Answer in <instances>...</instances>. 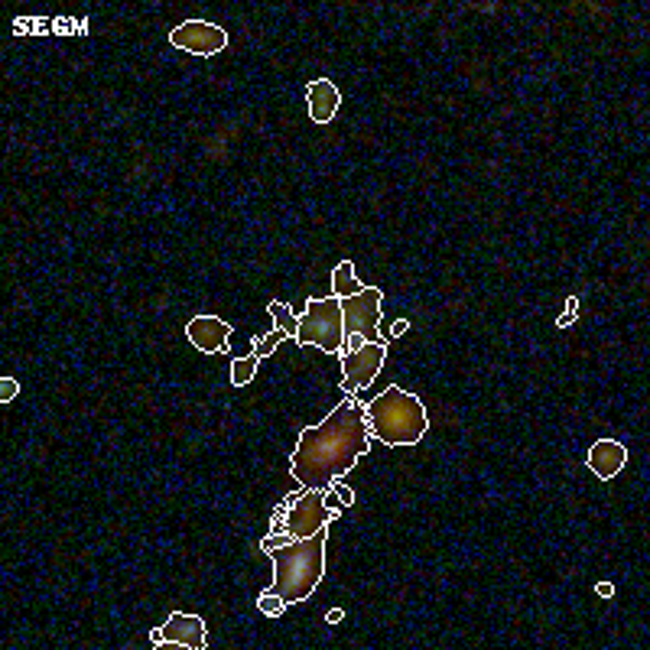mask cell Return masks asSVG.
Listing matches in <instances>:
<instances>
[{"mask_svg": "<svg viewBox=\"0 0 650 650\" xmlns=\"http://www.w3.org/2000/svg\"><path fill=\"white\" fill-rule=\"evenodd\" d=\"M371 449L368 420H364V403L348 394L322 423L306 426L299 433L293 452V478L299 488L329 491L335 478H345L358 465L361 455Z\"/></svg>", "mask_w": 650, "mask_h": 650, "instance_id": "1", "label": "cell"}, {"mask_svg": "<svg viewBox=\"0 0 650 650\" xmlns=\"http://www.w3.org/2000/svg\"><path fill=\"white\" fill-rule=\"evenodd\" d=\"M325 537H329V527L312 533V537L293 540L273 550V585L286 605H299L316 592V585L325 576Z\"/></svg>", "mask_w": 650, "mask_h": 650, "instance_id": "2", "label": "cell"}, {"mask_svg": "<svg viewBox=\"0 0 650 650\" xmlns=\"http://www.w3.org/2000/svg\"><path fill=\"white\" fill-rule=\"evenodd\" d=\"M364 420H368V433L377 436L384 446H416L426 429L429 413L423 400L416 394H407L403 387L390 384L384 394H377L371 403H364Z\"/></svg>", "mask_w": 650, "mask_h": 650, "instance_id": "3", "label": "cell"}, {"mask_svg": "<svg viewBox=\"0 0 650 650\" xmlns=\"http://www.w3.org/2000/svg\"><path fill=\"white\" fill-rule=\"evenodd\" d=\"M296 345L322 348L329 355H342L345 348V319H342V299H306V312L299 316Z\"/></svg>", "mask_w": 650, "mask_h": 650, "instance_id": "4", "label": "cell"}, {"mask_svg": "<svg viewBox=\"0 0 650 650\" xmlns=\"http://www.w3.org/2000/svg\"><path fill=\"white\" fill-rule=\"evenodd\" d=\"M280 511H283V520L277 524V530L293 533L296 540L325 530L338 517L335 507H325V491H316V488H303L299 494H286Z\"/></svg>", "mask_w": 650, "mask_h": 650, "instance_id": "5", "label": "cell"}, {"mask_svg": "<svg viewBox=\"0 0 650 650\" xmlns=\"http://www.w3.org/2000/svg\"><path fill=\"white\" fill-rule=\"evenodd\" d=\"M381 299L384 293L377 286H364L361 293L342 299L345 338L358 335L361 342H387V335L381 332Z\"/></svg>", "mask_w": 650, "mask_h": 650, "instance_id": "6", "label": "cell"}, {"mask_svg": "<svg viewBox=\"0 0 650 650\" xmlns=\"http://www.w3.org/2000/svg\"><path fill=\"white\" fill-rule=\"evenodd\" d=\"M387 361V342H364L358 348H348L342 351V390L345 394H358V390L368 387L377 371L384 368Z\"/></svg>", "mask_w": 650, "mask_h": 650, "instance_id": "7", "label": "cell"}, {"mask_svg": "<svg viewBox=\"0 0 650 650\" xmlns=\"http://www.w3.org/2000/svg\"><path fill=\"white\" fill-rule=\"evenodd\" d=\"M150 641L156 647H189V650H205L208 647V631L199 615H186V611H173L163 628L150 631Z\"/></svg>", "mask_w": 650, "mask_h": 650, "instance_id": "8", "label": "cell"}, {"mask_svg": "<svg viewBox=\"0 0 650 650\" xmlns=\"http://www.w3.org/2000/svg\"><path fill=\"white\" fill-rule=\"evenodd\" d=\"M169 43L182 52H192V56H215L228 46V33L221 30L215 23H205V20H186L179 23L173 33H169Z\"/></svg>", "mask_w": 650, "mask_h": 650, "instance_id": "9", "label": "cell"}, {"mask_svg": "<svg viewBox=\"0 0 650 650\" xmlns=\"http://www.w3.org/2000/svg\"><path fill=\"white\" fill-rule=\"evenodd\" d=\"M234 332V325L221 322L218 316H195L186 325L189 342L202 351V355H218V351H228V338Z\"/></svg>", "mask_w": 650, "mask_h": 650, "instance_id": "10", "label": "cell"}, {"mask_svg": "<svg viewBox=\"0 0 650 650\" xmlns=\"http://www.w3.org/2000/svg\"><path fill=\"white\" fill-rule=\"evenodd\" d=\"M624 462H628V449H624L618 439H598V442H592V449L585 452V465H589V472L602 481L615 478L624 468Z\"/></svg>", "mask_w": 650, "mask_h": 650, "instance_id": "11", "label": "cell"}, {"mask_svg": "<svg viewBox=\"0 0 650 650\" xmlns=\"http://www.w3.org/2000/svg\"><path fill=\"white\" fill-rule=\"evenodd\" d=\"M306 101H309V117L316 124H329L342 108V91H338L329 78H316L306 85Z\"/></svg>", "mask_w": 650, "mask_h": 650, "instance_id": "12", "label": "cell"}, {"mask_svg": "<svg viewBox=\"0 0 650 650\" xmlns=\"http://www.w3.org/2000/svg\"><path fill=\"white\" fill-rule=\"evenodd\" d=\"M361 290H364V286L358 283L355 264H351V260H342V264H338L335 273H332V296L335 299H348V296H355Z\"/></svg>", "mask_w": 650, "mask_h": 650, "instance_id": "13", "label": "cell"}, {"mask_svg": "<svg viewBox=\"0 0 650 650\" xmlns=\"http://www.w3.org/2000/svg\"><path fill=\"white\" fill-rule=\"evenodd\" d=\"M267 312L273 316V322H277V329H280L286 338H293V342H296V335H299V319H296V312L286 306V303H270Z\"/></svg>", "mask_w": 650, "mask_h": 650, "instance_id": "14", "label": "cell"}, {"mask_svg": "<svg viewBox=\"0 0 650 650\" xmlns=\"http://www.w3.org/2000/svg\"><path fill=\"white\" fill-rule=\"evenodd\" d=\"M257 364H260V358H257V355L234 358V361H231V384H234V387L251 384L254 377H257Z\"/></svg>", "mask_w": 650, "mask_h": 650, "instance_id": "15", "label": "cell"}, {"mask_svg": "<svg viewBox=\"0 0 650 650\" xmlns=\"http://www.w3.org/2000/svg\"><path fill=\"white\" fill-rule=\"evenodd\" d=\"M257 608L264 611L267 618H280L283 611H286V602L283 598L273 592V589H267V592H260V598H257Z\"/></svg>", "mask_w": 650, "mask_h": 650, "instance_id": "16", "label": "cell"}, {"mask_svg": "<svg viewBox=\"0 0 650 650\" xmlns=\"http://www.w3.org/2000/svg\"><path fill=\"white\" fill-rule=\"evenodd\" d=\"M283 338H286V335H283L280 329H273L270 335H257V338H254V355H257V358H270L273 351H277V345L283 342Z\"/></svg>", "mask_w": 650, "mask_h": 650, "instance_id": "17", "label": "cell"}, {"mask_svg": "<svg viewBox=\"0 0 650 650\" xmlns=\"http://www.w3.org/2000/svg\"><path fill=\"white\" fill-rule=\"evenodd\" d=\"M293 540H296L293 533H273V537H264V540H260V550H264V553L270 556L273 550H280V546L293 543Z\"/></svg>", "mask_w": 650, "mask_h": 650, "instance_id": "18", "label": "cell"}, {"mask_svg": "<svg viewBox=\"0 0 650 650\" xmlns=\"http://www.w3.org/2000/svg\"><path fill=\"white\" fill-rule=\"evenodd\" d=\"M329 491H332V494H335V498H338V501H342L345 507H351V504H355V491H351L348 485H342V478H335V481H332V485H329Z\"/></svg>", "mask_w": 650, "mask_h": 650, "instance_id": "19", "label": "cell"}, {"mask_svg": "<svg viewBox=\"0 0 650 650\" xmlns=\"http://www.w3.org/2000/svg\"><path fill=\"white\" fill-rule=\"evenodd\" d=\"M17 394H20V384L13 381V377H4V381H0V403H10Z\"/></svg>", "mask_w": 650, "mask_h": 650, "instance_id": "20", "label": "cell"}, {"mask_svg": "<svg viewBox=\"0 0 650 650\" xmlns=\"http://www.w3.org/2000/svg\"><path fill=\"white\" fill-rule=\"evenodd\" d=\"M407 329H410V322H407V319H397L394 325H390V338H397V335H403V332H407Z\"/></svg>", "mask_w": 650, "mask_h": 650, "instance_id": "21", "label": "cell"}, {"mask_svg": "<svg viewBox=\"0 0 650 650\" xmlns=\"http://www.w3.org/2000/svg\"><path fill=\"white\" fill-rule=\"evenodd\" d=\"M595 592L602 595V598H611V595H615V585H611V582H598Z\"/></svg>", "mask_w": 650, "mask_h": 650, "instance_id": "22", "label": "cell"}, {"mask_svg": "<svg viewBox=\"0 0 650 650\" xmlns=\"http://www.w3.org/2000/svg\"><path fill=\"white\" fill-rule=\"evenodd\" d=\"M342 618H345V611H342V608H332L329 615H325V621H329V624H338Z\"/></svg>", "mask_w": 650, "mask_h": 650, "instance_id": "23", "label": "cell"}]
</instances>
